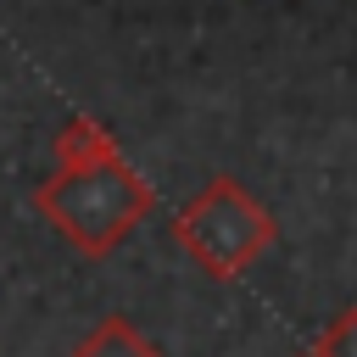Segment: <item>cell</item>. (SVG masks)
Returning <instances> with one entry per match:
<instances>
[{"instance_id": "6", "label": "cell", "mask_w": 357, "mask_h": 357, "mask_svg": "<svg viewBox=\"0 0 357 357\" xmlns=\"http://www.w3.org/2000/svg\"><path fill=\"white\" fill-rule=\"evenodd\" d=\"M307 357H312V351H307Z\"/></svg>"}, {"instance_id": "2", "label": "cell", "mask_w": 357, "mask_h": 357, "mask_svg": "<svg viewBox=\"0 0 357 357\" xmlns=\"http://www.w3.org/2000/svg\"><path fill=\"white\" fill-rule=\"evenodd\" d=\"M279 240V218L234 178V173H218L206 178L178 212H173V245L218 284L240 279L268 245Z\"/></svg>"}, {"instance_id": "1", "label": "cell", "mask_w": 357, "mask_h": 357, "mask_svg": "<svg viewBox=\"0 0 357 357\" xmlns=\"http://www.w3.org/2000/svg\"><path fill=\"white\" fill-rule=\"evenodd\" d=\"M33 212L78 257L100 262L156 212V190L117 151V156H89V162H56L33 184Z\"/></svg>"}, {"instance_id": "4", "label": "cell", "mask_w": 357, "mask_h": 357, "mask_svg": "<svg viewBox=\"0 0 357 357\" xmlns=\"http://www.w3.org/2000/svg\"><path fill=\"white\" fill-rule=\"evenodd\" d=\"M50 156H56V162L117 156V139H112V128H106V123H95V117H67V123L56 128V139H50Z\"/></svg>"}, {"instance_id": "3", "label": "cell", "mask_w": 357, "mask_h": 357, "mask_svg": "<svg viewBox=\"0 0 357 357\" xmlns=\"http://www.w3.org/2000/svg\"><path fill=\"white\" fill-rule=\"evenodd\" d=\"M67 357H167L156 340H145L139 329H134V318H123V312H112V318H100Z\"/></svg>"}, {"instance_id": "5", "label": "cell", "mask_w": 357, "mask_h": 357, "mask_svg": "<svg viewBox=\"0 0 357 357\" xmlns=\"http://www.w3.org/2000/svg\"><path fill=\"white\" fill-rule=\"evenodd\" d=\"M312 357H357V307L329 318V329L312 340Z\"/></svg>"}]
</instances>
